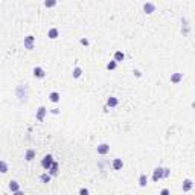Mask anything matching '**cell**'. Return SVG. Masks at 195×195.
<instances>
[{
	"instance_id": "ba28073f",
	"label": "cell",
	"mask_w": 195,
	"mask_h": 195,
	"mask_svg": "<svg viewBox=\"0 0 195 195\" xmlns=\"http://www.w3.org/2000/svg\"><path fill=\"white\" fill-rule=\"evenodd\" d=\"M32 72H34V76H35V78H40V79H41V78L46 76V72H44L41 67H34Z\"/></svg>"
},
{
	"instance_id": "ac0fdd59",
	"label": "cell",
	"mask_w": 195,
	"mask_h": 195,
	"mask_svg": "<svg viewBox=\"0 0 195 195\" xmlns=\"http://www.w3.org/2000/svg\"><path fill=\"white\" fill-rule=\"evenodd\" d=\"M146 184H148V177H146V174H142L139 177V186L140 188H145Z\"/></svg>"
},
{
	"instance_id": "44dd1931",
	"label": "cell",
	"mask_w": 195,
	"mask_h": 195,
	"mask_svg": "<svg viewBox=\"0 0 195 195\" xmlns=\"http://www.w3.org/2000/svg\"><path fill=\"white\" fill-rule=\"evenodd\" d=\"M50 178H52V177L49 175V174H43L41 177H40V180H41V183H49V181H50Z\"/></svg>"
},
{
	"instance_id": "d4e9b609",
	"label": "cell",
	"mask_w": 195,
	"mask_h": 195,
	"mask_svg": "<svg viewBox=\"0 0 195 195\" xmlns=\"http://www.w3.org/2000/svg\"><path fill=\"white\" fill-rule=\"evenodd\" d=\"M169 174H171L169 169H163V178H168V177H169Z\"/></svg>"
},
{
	"instance_id": "9c48e42d",
	"label": "cell",
	"mask_w": 195,
	"mask_h": 195,
	"mask_svg": "<svg viewBox=\"0 0 195 195\" xmlns=\"http://www.w3.org/2000/svg\"><path fill=\"white\" fill-rule=\"evenodd\" d=\"M192 186H194L192 180H190V178H186V180L183 181V192H189V190H192Z\"/></svg>"
},
{
	"instance_id": "7402d4cb",
	"label": "cell",
	"mask_w": 195,
	"mask_h": 195,
	"mask_svg": "<svg viewBox=\"0 0 195 195\" xmlns=\"http://www.w3.org/2000/svg\"><path fill=\"white\" fill-rule=\"evenodd\" d=\"M55 5H56L55 0H46V2H44V6L46 8H54Z\"/></svg>"
},
{
	"instance_id": "ffe728a7",
	"label": "cell",
	"mask_w": 195,
	"mask_h": 195,
	"mask_svg": "<svg viewBox=\"0 0 195 195\" xmlns=\"http://www.w3.org/2000/svg\"><path fill=\"white\" fill-rule=\"evenodd\" d=\"M0 172H2V174H6L8 172V163L3 162V160H0Z\"/></svg>"
},
{
	"instance_id": "4316f807",
	"label": "cell",
	"mask_w": 195,
	"mask_h": 195,
	"mask_svg": "<svg viewBox=\"0 0 195 195\" xmlns=\"http://www.w3.org/2000/svg\"><path fill=\"white\" fill-rule=\"evenodd\" d=\"M50 113H52V114H58V113H60V108H56V107H55V108H52V110H50Z\"/></svg>"
},
{
	"instance_id": "603a6c76",
	"label": "cell",
	"mask_w": 195,
	"mask_h": 195,
	"mask_svg": "<svg viewBox=\"0 0 195 195\" xmlns=\"http://www.w3.org/2000/svg\"><path fill=\"white\" fill-rule=\"evenodd\" d=\"M116 67H117V63H116V61H110V63L107 64V69H108V70H114Z\"/></svg>"
},
{
	"instance_id": "f1b7e54d",
	"label": "cell",
	"mask_w": 195,
	"mask_h": 195,
	"mask_svg": "<svg viewBox=\"0 0 195 195\" xmlns=\"http://www.w3.org/2000/svg\"><path fill=\"white\" fill-rule=\"evenodd\" d=\"M133 73H134V75H136L137 78H140V76H142V73L139 72V70H134V72H133Z\"/></svg>"
},
{
	"instance_id": "7a4b0ae2",
	"label": "cell",
	"mask_w": 195,
	"mask_h": 195,
	"mask_svg": "<svg viewBox=\"0 0 195 195\" xmlns=\"http://www.w3.org/2000/svg\"><path fill=\"white\" fill-rule=\"evenodd\" d=\"M34 44H35V38L32 37V35H28V37L25 38V47L28 49V50H32Z\"/></svg>"
},
{
	"instance_id": "484cf974",
	"label": "cell",
	"mask_w": 195,
	"mask_h": 195,
	"mask_svg": "<svg viewBox=\"0 0 195 195\" xmlns=\"http://www.w3.org/2000/svg\"><path fill=\"white\" fill-rule=\"evenodd\" d=\"M160 195H171V192H169V189H166V188H165V189H162V190H160Z\"/></svg>"
},
{
	"instance_id": "cb8c5ba5",
	"label": "cell",
	"mask_w": 195,
	"mask_h": 195,
	"mask_svg": "<svg viewBox=\"0 0 195 195\" xmlns=\"http://www.w3.org/2000/svg\"><path fill=\"white\" fill-rule=\"evenodd\" d=\"M90 192H88V189H86V188H82V189H79V195H88Z\"/></svg>"
},
{
	"instance_id": "5b68a950",
	"label": "cell",
	"mask_w": 195,
	"mask_h": 195,
	"mask_svg": "<svg viewBox=\"0 0 195 195\" xmlns=\"http://www.w3.org/2000/svg\"><path fill=\"white\" fill-rule=\"evenodd\" d=\"M110 151V145L108 143H101L98 146V154H101V156H105Z\"/></svg>"
},
{
	"instance_id": "7c38bea8",
	"label": "cell",
	"mask_w": 195,
	"mask_h": 195,
	"mask_svg": "<svg viewBox=\"0 0 195 195\" xmlns=\"http://www.w3.org/2000/svg\"><path fill=\"white\" fill-rule=\"evenodd\" d=\"M181 79H183V73H178V72H177V73H172V75H171V82H172V84H178Z\"/></svg>"
},
{
	"instance_id": "277c9868",
	"label": "cell",
	"mask_w": 195,
	"mask_h": 195,
	"mask_svg": "<svg viewBox=\"0 0 195 195\" xmlns=\"http://www.w3.org/2000/svg\"><path fill=\"white\" fill-rule=\"evenodd\" d=\"M160 178H163V168H156L154 172H153V180L159 181Z\"/></svg>"
},
{
	"instance_id": "4fadbf2b",
	"label": "cell",
	"mask_w": 195,
	"mask_h": 195,
	"mask_svg": "<svg viewBox=\"0 0 195 195\" xmlns=\"http://www.w3.org/2000/svg\"><path fill=\"white\" fill-rule=\"evenodd\" d=\"M49 101H50V102H60L61 101V96H60V93H56V92H52L50 95H49Z\"/></svg>"
},
{
	"instance_id": "3957f363",
	"label": "cell",
	"mask_w": 195,
	"mask_h": 195,
	"mask_svg": "<svg viewBox=\"0 0 195 195\" xmlns=\"http://www.w3.org/2000/svg\"><path fill=\"white\" fill-rule=\"evenodd\" d=\"M58 169H60V165H58V162H54V163H52V166L47 169V174L50 175V177H54V175H58Z\"/></svg>"
},
{
	"instance_id": "6da1fadb",
	"label": "cell",
	"mask_w": 195,
	"mask_h": 195,
	"mask_svg": "<svg viewBox=\"0 0 195 195\" xmlns=\"http://www.w3.org/2000/svg\"><path fill=\"white\" fill-rule=\"evenodd\" d=\"M52 163H54V157H52L50 154H47V156H44V157H43V160H41V166L44 168V169H49V168L52 166Z\"/></svg>"
},
{
	"instance_id": "30bf717a",
	"label": "cell",
	"mask_w": 195,
	"mask_h": 195,
	"mask_svg": "<svg viewBox=\"0 0 195 195\" xmlns=\"http://www.w3.org/2000/svg\"><path fill=\"white\" fill-rule=\"evenodd\" d=\"M117 104H119V99H117V98H114V96H110L108 99H107V105H108L110 108L117 107Z\"/></svg>"
},
{
	"instance_id": "8992f818",
	"label": "cell",
	"mask_w": 195,
	"mask_h": 195,
	"mask_svg": "<svg viewBox=\"0 0 195 195\" xmlns=\"http://www.w3.org/2000/svg\"><path fill=\"white\" fill-rule=\"evenodd\" d=\"M46 113H47L46 107H40V108L37 110V121L43 122V121H44V116H46Z\"/></svg>"
},
{
	"instance_id": "e0dca14e",
	"label": "cell",
	"mask_w": 195,
	"mask_h": 195,
	"mask_svg": "<svg viewBox=\"0 0 195 195\" xmlns=\"http://www.w3.org/2000/svg\"><path fill=\"white\" fill-rule=\"evenodd\" d=\"M123 60H125V54H123L122 50H117L116 54H114V61H116V63H121Z\"/></svg>"
},
{
	"instance_id": "2e32d148",
	"label": "cell",
	"mask_w": 195,
	"mask_h": 195,
	"mask_svg": "<svg viewBox=\"0 0 195 195\" xmlns=\"http://www.w3.org/2000/svg\"><path fill=\"white\" fill-rule=\"evenodd\" d=\"M25 159L28 162H32L34 159H35V151H34V149H28V151L25 153Z\"/></svg>"
},
{
	"instance_id": "9a60e30c",
	"label": "cell",
	"mask_w": 195,
	"mask_h": 195,
	"mask_svg": "<svg viewBox=\"0 0 195 195\" xmlns=\"http://www.w3.org/2000/svg\"><path fill=\"white\" fill-rule=\"evenodd\" d=\"M58 29L56 28H52V29H49V32H47V37L50 38V40H55V38H58Z\"/></svg>"
},
{
	"instance_id": "52a82bcc",
	"label": "cell",
	"mask_w": 195,
	"mask_h": 195,
	"mask_svg": "<svg viewBox=\"0 0 195 195\" xmlns=\"http://www.w3.org/2000/svg\"><path fill=\"white\" fill-rule=\"evenodd\" d=\"M143 11L146 12V14H153L154 11H156V5L151 2H146L145 5H143Z\"/></svg>"
},
{
	"instance_id": "f546056e",
	"label": "cell",
	"mask_w": 195,
	"mask_h": 195,
	"mask_svg": "<svg viewBox=\"0 0 195 195\" xmlns=\"http://www.w3.org/2000/svg\"><path fill=\"white\" fill-rule=\"evenodd\" d=\"M14 195H25V192H21V190H17V192H14Z\"/></svg>"
},
{
	"instance_id": "83f0119b",
	"label": "cell",
	"mask_w": 195,
	"mask_h": 195,
	"mask_svg": "<svg viewBox=\"0 0 195 195\" xmlns=\"http://www.w3.org/2000/svg\"><path fill=\"white\" fill-rule=\"evenodd\" d=\"M81 44H84V46H88V40H87V38H81Z\"/></svg>"
},
{
	"instance_id": "5bb4252c",
	"label": "cell",
	"mask_w": 195,
	"mask_h": 195,
	"mask_svg": "<svg viewBox=\"0 0 195 195\" xmlns=\"http://www.w3.org/2000/svg\"><path fill=\"white\" fill-rule=\"evenodd\" d=\"M8 186H9V190H12V192H17V190H20V184H19V181H15V180H11Z\"/></svg>"
},
{
	"instance_id": "8fae6325",
	"label": "cell",
	"mask_w": 195,
	"mask_h": 195,
	"mask_svg": "<svg viewBox=\"0 0 195 195\" xmlns=\"http://www.w3.org/2000/svg\"><path fill=\"white\" fill-rule=\"evenodd\" d=\"M111 166H113V169L114 171H119V169H122V166H123V162H122V159H114L113 163H111Z\"/></svg>"
},
{
	"instance_id": "d6986e66",
	"label": "cell",
	"mask_w": 195,
	"mask_h": 195,
	"mask_svg": "<svg viewBox=\"0 0 195 195\" xmlns=\"http://www.w3.org/2000/svg\"><path fill=\"white\" fill-rule=\"evenodd\" d=\"M72 75H73V78H75V79H78V78H79V76H81V75H82V69H81V67H78V66H76V67L73 69Z\"/></svg>"
}]
</instances>
